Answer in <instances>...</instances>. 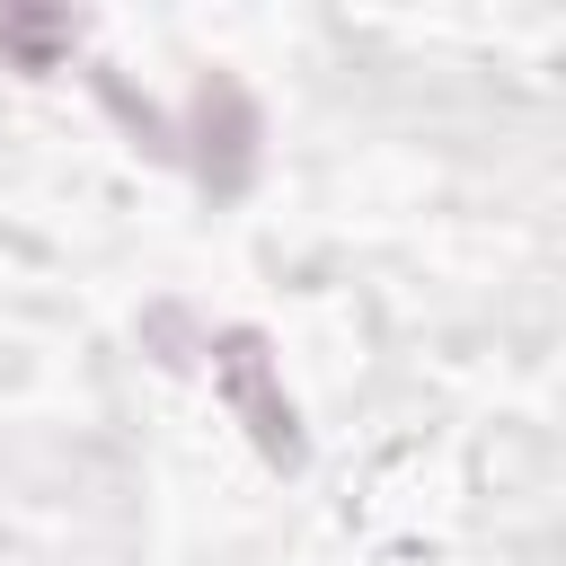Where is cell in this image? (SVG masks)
<instances>
[{
	"label": "cell",
	"instance_id": "obj_1",
	"mask_svg": "<svg viewBox=\"0 0 566 566\" xmlns=\"http://www.w3.org/2000/svg\"><path fill=\"white\" fill-rule=\"evenodd\" d=\"M256 354H265L256 336H221V354H212V363L230 371V398L248 407V424H256V442H265L274 460H292V407H283V398L265 389V363H256Z\"/></svg>",
	"mask_w": 566,
	"mask_h": 566
}]
</instances>
